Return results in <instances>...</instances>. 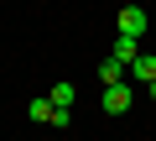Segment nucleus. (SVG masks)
Here are the masks:
<instances>
[{"mask_svg":"<svg viewBox=\"0 0 156 141\" xmlns=\"http://www.w3.org/2000/svg\"><path fill=\"white\" fill-rule=\"evenodd\" d=\"M115 26H120V32H130V37H146V11H140V6H125Z\"/></svg>","mask_w":156,"mask_h":141,"instance_id":"nucleus-2","label":"nucleus"},{"mask_svg":"<svg viewBox=\"0 0 156 141\" xmlns=\"http://www.w3.org/2000/svg\"><path fill=\"white\" fill-rule=\"evenodd\" d=\"M109 52H115V58H125V63H130V58H135V52H140V37H130V32H120V37H115V47H109Z\"/></svg>","mask_w":156,"mask_h":141,"instance_id":"nucleus-6","label":"nucleus"},{"mask_svg":"<svg viewBox=\"0 0 156 141\" xmlns=\"http://www.w3.org/2000/svg\"><path fill=\"white\" fill-rule=\"evenodd\" d=\"M130 110V84H104V115H125Z\"/></svg>","mask_w":156,"mask_h":141,"instance_id":"nucleus-1","label":"nucleus"},{"mask_svg":"<svg viewBox=\"0 0 156 141\" xmlns=\"http://www.w3.org/2000/svg\"><path fill=\"white\" fill-rule=\"evenodd\" d=\"M130 79H135V84H151V79H156V58H151V52H135V58H130Z\"/></svg>","mask_w":156,"mask_h":141,"instance_id":"nucleus-4","label":"nucleus"},{"mask_svg":"<svg viewBox=\"0 0 156 141\" xmlns=\"http://www.w3.org/2000/svg\"><path fill=\"white\" fill-rule=\"evenodd\" d=\"M47 94H52V105H57V110H73V99H78V89H73V84H52Z\"/></svg>","mask_w":156,"mask_h":141,"instance_id":"nucleus-7","label":"nucleus"},{"mask_svg":"<svg viewBox=\"0 0 156 141\" xmlns=\"http://www.w3.org/2000/svg\"><path fill=\"white\" fill-rule=\"evenodd\" d=\"M146 89H151V99H156V79H151V84H146Z\"/></svg>","mask_w":156,"mask_h":141,"instance_id":"nucleus-8","label":"nucleus"},{"mask_svg":"<svg viewBox=\"0 0 156 141\" xmlns=\"http://www.w3.org/2000/svg\"><path fill=\"white\" fill-rule=\"evenodd\" d=\"M26 115H31L37 125H52V115H57V105H52V94H37V99L26 105Z\"/></svg>","mask_w":156,"mask_h":141,"instance_id":"nucleus-5","label":"nucleus"},{"mask_svg":"<svg viewBox=\"0 0 156 141\" xmlns=\"http://www.w3.org/2000/svg\"><path fill=\"white\" fill-rule=\"evenodd\" d=\"M125 73H130V63H125V58H115V52L99 63V84H120Z\"/></svg>","mask_w":156,"mask_h":141,"instance_id":"nucleus-3","label":"nucleus"}]
</instances>
